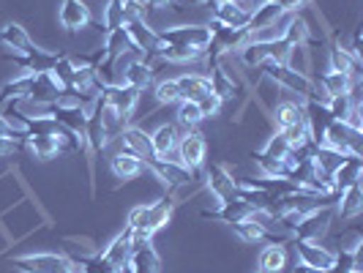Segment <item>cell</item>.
<instances>
[{
    "label": "cell",
    "mask_w": 363,
    "mask_h": 273,
    "mask_svg": "<svg viewBox=\"0 0 363 273\" xmlns=\"http://www.w3.org/2000/svg\"><path fill=\"white\" fill-rule=\"evenodd\" d=\"M259 69L268 74L273 82H279V85H281L284 91L298 93V96H301L303 101H309L311 96H314V91H317V85L311 82L309 74L295 72V69H290L287 63H273V60H268V63H262Z\"/></svg>",
    "instance_id": "1"
},
{
    "label": "cell",
    "mask_w": 363,
    "mask_h": 273,
    "mask_svg": "<svg viewBox=\"0 0 363 273\" xmlns=\"http://www.w3.org/2000/svg\"><path fill=\"white\" fill-rule=\"evenodd\" d=\"M361 134L363 131H355L350 128L345 121H330L323 131V143L320 145H328L345 156H361Z\"/></svg>",
    "instance_id": "2"
},
{
    "label": "cell",
    "mask_w": 363,
    "mask_h": 273,
    "mask_svg": "<svg viewBox=\"0 0 363 273\" xmlns=\"http://www.w3.org/2000/svg\"><path fill=\"white\" fill-rule=\"evenodd\" d=\"M162 44H181V47H194V50H208L211 44V28L208 25H178V28H167L159 33Z\"/></svg>",
    "instance_id": "3"
},
{
    "label": "cell",
    "mask_w": 363,
    "mask_h": 273,
    "mask_svg": "<svg viewBox=\"0 0 363 273\" xmlns=\"http://www.w3.org/2000/svg\"><path fill=\"white\" fill-rule=\"evenodd\" d=\"M330 218H333V211L330 205H323V208H314L306 216L301 218V224L292 230L295 233V240H306V243H320V238L328 233L330 227Z\"/></svg>",
    "instance_id": "4"
},
{
    "label": "cell",
    "mask_w": 363,
    "mask_h": 273,
    "mask_svg": "<svg viewBox=\"0 0 363 273\" xmlns=\"http://www.w3.org/2000/svg\"><path fill=\"white\" fill-rule=\"evenodd\" d=\"M22 273H72V260L63 255H25L11 260Z\"/></svg>",
    "instance_id": "5"
},
{
    "label": "cell",
    "mask_w": 363,
    "mask_h": 273,
    "mask_svg": "<svg viewBox=\"0 0 363 273\" xmlns=\"http://www.w3.org/2000/svg\"><path fill=\"white\" fill-rule=\"evenodd\" d=\"M101 93H104V99H107L109 107L115 109L123 121H128V118L134 115V109H137V104H140V96H143V91L131 88V85H126V82H112V85H104Z\"/></svg>",
    "instance_id": "6"
},
{
    "label": "cell",
    "mask_w": 363,
    "mask_h": 273,
    "mask_svg": "<svg viewBox=\"0 0 363 273\" xmlns=\"http://www.w3.org/2000/svg\"><path fill=\"white\" fill-rule=\"evenodd\" d=\"M63 91H66V88H63V82H60L52 72L30 74V88H28V99H30V101L50 107V104L57 101V96H60Z\"/></svg>",
    "instance_id": "7"
},
{
    "label": "cell",
    "mask_w": 363,
    "mask_h": 273,
    "mask_svg": "<svg viewBox=\"0 0 363 273\" xmlns=\"http://www.w3.org/2000/svg\"><path fill=\"white\" fill-rule=\"evenodd\" d=\"M123 28H126V33H128V38H131V44H134V50L143 55V57L156 50L159 33H156L143 17H137V14L126 11V25H123Z\"/></svg>",
    "instance_id": "8"
},
{
    "label": "cell",
    "mask_w": 363,
    "mask_h": 273,
    "mask_svg": "<svg viewBox=\"0 0 363 273\" xmlns=\"http://www.w3.org/2000/svg\"><path fill=\"white\" fill-rule=\"evenodd\" d=\"M205 156H208V143H205L202 134L189 131V134H183L181 140H178V162L186 164L191 172L200 169L202 164H205Z\"/></svg>",
    "instance_id": "9"
},
{
    "label": "cell",
    "mask_w": 363,
    "mask_h": 273,
    "mask_svg": "<svg viewBox=\"0 0 363 273\" xmlns=\"http://www.w3.org/2000/svg\"><path fill=\"white\" fill-rule=\"evenodd\" d=\"M153 172H156V178L167 186V189H175V186H183V183L191 181V169L181 164L178 159H153V162L147 164Z\"/></svg>",
    "instance_id": "10"
},
{
    "label": "cell",
    "mask_w": 363,
    "mask_h": 273,
    "mask_svg": "<svg viewBox=\"0 0 363 273\" xmlns=\"http://www.w3.org/2000/svg\"><path fill=\"white\" fill-rule=\"evenodd\" d=\"M118 140L123 143V150H126V153L137 156L143 164H150L153 159H156L153 145H150V134H145L140 126H126V128H123V134H121Z\"/></svg>",
    "instance_id": "11"
},
{
    "label": "cell",
    "mask_w": 363,
    "mask_h": 273,
    "mask_svg": "<svg viewBox=\"0 0 363 273\" xmlns=\"http://www.w3.org/2000/svg\"><path fill=\"white\" fill-rule=\"evenodd\" d=\"M205 178H208V189H211V194H213L218 202H227V200H233V197H238L235 178H233L221 164H211V167H208V172H205Z\"/></svg>",
    "instance_id": "12"
},
{
    "label": "cell",
    "mask_w": 363,
    "mask_h": 273,
    "mask_svg": "<svg viewBox=\"0 0 363 273\" xmlns=\"http://www.w3.org/2000/svg\"><path fill=\"white\" fill-rule=\"evenodd\" d=\"M60 25L69 30V33H77V30H82V28H88L93 19H91V9L82 3V0H63V6H60Z\"/></svg>",
    "instance_id": "13"
},
{
    "label": "cell",
    "mask_w": 363,
    "mask_h": 273,
    "mask_svg": "<svg viewBox=\"0 0 363 273\" xmlns=\"http://www.w3.org/2000/svg\"><path fill=\"white\" fill-rule=\"evenodd\" d=\"M123 273H162V257L153 249V243H143L131 249V260Z\"/></svg>",
    "instance_id": "14"
},
{
    "label": "cell",
    "mask_w": 363,
    "mask_h": 273,
    "mask_svg": "<svg viewBox=\"0 0 363 273\" xmlns=\"http://www.w3.org/2000/svg\"><path fill=\"white\" fill-rule=\"evenodd\" d=\"M361 175H363V159L361 156H345V162L339 164V167L333 169V175H330V181H333V191L339 194V191H345V189H350V186L361 183Z\"/></svg>",
    "instance_id": "15"
},
{
    "label": "cell",
    "mask_w": 363,
    "mask_h": 273,
    "mask_svg": "<svg viewBox=\"0 0 363 273\" xmlns=\"http://www.w3.org/2000/svg\"><path fill=\"white\" fill-rule=\"evenodd\" d=\"M9 60H14L17 66H22V72L25 74H38V72H52L55 60H57V55L52 52H44V50H38V47H33L30 52L25 55H6Z\"/></svg>",
    "instance_id": "16"
},
{
    "label": "cell",
    "mask_w": 363,
    "mask_h": 273,
    "mask_svg": "<svg viewBox=\"0 0 363 273\" xmlns=\"http://www.w3.org/2000/svg\"><path fill=\"white\" fill-rule=\"evenodd\" d=\"M178 82V93H181V101H200L202 96L211 93V79L208 74H197V72H189L175 77Z\"/></svg>",
    "instance_id": "17"
},
{
    "label": "cell",
    "mask_w": 363,
    "mask_h": 273,
    "mask_svg": "<svg viewBox=\"0 0 363 273\" xmlns=\"http://www.w3.org/2000/svg\"><path fill=\"white\" fill-rule=\"evenodd\" d=\"M295 252L301 257V262H306L317 271H330L333 268V252H328L325 246H317V243H306V240H295Z\"/></svg>",
    "instance_id": "18"
},
{
    "label": "cell",
    "mask_w": 363,
    "mask_h": 273,
    "mask_svg": "<svg viewBox=\"0 0 363 273\" xmlns=\"http://www.w3.org/2000/svg\"><path fill=\"white\" fill-rule=\"evenodd\" d=\"M252 213V205L243 202L240 197H233V200L221 202L218 211H202V218H211V221H224V224H238L243 218H249Z\"/></svg>",
    "instance_id": "19"
},
{
    "label": "cell",
    "mask_w": 363,
    "mask_h": 273,
    "mask_svg": "<svg viewBox=\"0 0 363 273\" xmlns=\"http://www.w3.org/2000/svg\"><path fill=\"white\" fill-rule=\"evenodd\" d=\"M178 140H181V134H178V126H175V123H164V126L156 128V131L150 134V145H153L156 159H169V156L178 150Z\"/></svg>",
    "instance_id": "20"
},
{
    "label": "cell",
    "mask_w": 363,
    "mask_h": 273,
    "mask_svg": "<svg viewBox=\"0 0 363 273\" xmlns=\"http://www.w3.org/2000/svg\"><path fill=\"white\" fill-rule=\"evenodd\" d=\"M101 257L107 260L115 271L123 273V268H126L128 260H131V230L126 227V230H123V233H121V235L115 238L107 249L101 252Z\"/></svg>",
    "instance_id": "21"
},
{
    "label": "cell",
    "mask_w": 363,
    "mask_h": 273,
    "mask_svg": "<svg viewBox=\"0 0 363 273\" xmlns=\"http://www.w3.org/2000/svg\"><path fill=\"white\" fill-rule=\"evenodd\" d=\"M249 14L238 6L235 0H224V3H216L213 6V22H218L221 28H249Z\"/></svg>",
    "instance_id": "22"
},
{
    "label": "cell",
    "mask_w": 363,
    "mask_h": 273,
    "mask_svg": "<svg viewBox=\"0 0 363 273\" xmlns=\"http://www.w3.org/2000/svg\"><path fill=\"white\" fill-rule=\"evenodd\" d=\"M0 44L9 47V50H14L17 55L30 52V50L36 47L33 38L28 36V30H25L22 25H17V22H9V25L0 28Z\"/></svg>",
    "instance_id": "23"
},
{
    "label": "cell",
    "mask_w": 363,
    "mask_h": 273,
    "mask_svg": "<svg viewBox=\"0 0 363 273\" xmlns=\"http://www.w3.org/2000/svg\"><path fill=\"white\" fill-rule=\"evenodd\" d=\"M233 227V233H235L240 240H246V243H284V238H276V233H268V230H262L257 221L252 218H243V221H238V224H230Z\"/></svg>",
    "instance_id": "24"
},
{
    "label": "cell",
    "mask_w": 363,
    "mask_h": 273,
    "mask_svg": "<svg viewBox=\"0 0 363 273\" xmlns=\"http://www.w3.org/2000/svg\"><path fill=\"white\" fill-rule=\"evenodd\" d=\"M121 82H126V85L137 88V91H145L147 85L153 82V66L145 63L143 57H134L123 69V74H121Z\"/></svg>",
    "instance_id": "25"
},
{
    "label": "cell",
    "mask_w": 363,
    "mask_h": 273,
    "mask_svg": "<svg viewBox=\"0 0 363 273\" xmlns=\"http://www.w3.org/2000/svg\"><path fill=\"white\" fill-rule=\"evenodd\" d=\"M328 57H330V72L350 74V77L358 82V77H361V57H358V55H352L350 50H345L342 44H336Z\"/></svg>",
    "instance_id": "26"
},
{
    "label": "cell",
    "mask_w": 363,
    "mask_h": 273,
    "mask_svg": "<svg viewBox=\"0 0 363 273\" xmlns=\"http://www.w3.org/2000/svg\"><path fill=\"white\" fill-rule=\"evenodd\" d=\"M99 118H101V128H104V137H107V145L112 140H118L121 134H123V128H126V121L115 112V109L107 104V99H104V93H99Z\"/></svg>",
    "instance_id": "27"
},
{
    "label": "cell",
    "mask_w": 363,
    "mask_h": 273,
    "mask_svg": "<svg viewBox=\"0 0 363 273\" xmlns=\"http://www.w3.org/2000/svg\"><path fill=\"white\" fill-rule=\"evenodd\" d=\"M211 91L216 93L218 99L224 101V99H233V96H238V79L233 77V74L227 72L221 63H216V66H211Z\"/></svg>",
    "instance_id": "28"
},
{
    "label": "cell",
    "mask_w": 363,
    "mask_h": 273,
    "mask_svg": "<svg viewBox=\"0 0 363 273\" xmlns=\"http://www.w3.org/2000/svg\"><path fill=\"white\" fill-rule=\"evenodd\" d=\"M339 205H336V213L350 221V218H355L358 213L363 211V189L361 183H355V186H350L345 191H339Z\"/></svg>",
    "instance_id": "29"
},
{
    "label": "cell",
    "mask_w": 363,
    "mask_h": 273,
    "mask_svg": "<svg viewBox=\"0 0 363 273\" xmlns=\"http://www.w3.org/2000/svg\"><path fill=\"white\" fill-rule=\"evenodd\" d=\"M109 167H112V172H115V178H118V181L128 183L143 172V167H145V164L140 162L137 156H131V153L123 150V153H115V156L109 159Z\"/></svg>",
    "instance_id": "30"
},
{
    "label": "cell",
    "mask_w": 363,
    "mask_h": 273,
    "mask_svg": "<svg viewBox=\"0 0 363 273\" xmlns=\"http://www.w3.org/2000/svg\"><path fill=\"white\" fill-rule=\"evenodd\" d=\"M358 82L350 77V74H342V72H325L320 77V88L325 93L328 99L330 96H347V93H352Z\"/></svg>",
    "instance_id": "31"
},
{
    "label": "cell",
    "mask_w": 363,
    "mask_h": 273,
    "mask_svg": "<svg viewBox=\"0 0 363 273\" xmlns=\"http://www.w3.org/2000/svg\"><path fill=\"white\" fill-rule=\"evenodd\" d=\"M145 208H147V230L150 233H159L162 227L169 224L172 211H175V202H172V197H162V200H156L153 205H145Z\"/></svg>",
    "instance_id": "32"
},
{
    "label": "cell",
    "mask_w": 363,
    "mask_h": 273,
    "mask_svg": "<svg viewBox=\"0 0 363 273\" xmlns=\"http://www.w3.org/2000/svg\"><path fill=\"white\" fill-rule=\"evenodd\" d=\"M287 268V252L284 243H268L259 255V271L262 273H281Z\"/></svg>",
    "instance_id": "33"
},
{
    "label": "cell",
    "mask_w": 363,
    "mask_h": 273,
    "mask_svg": "<svg viewBox=\"0 0 363 273\" xmlns=\"http://www.w3.org/2000/svg\"><path fill=\"white\" fill-rule=\"evenodd\" d=\"M25 145L33 150L36 159H55L63 153V145L57 143V137H44V134H33L25 140Z\"/></svg>",
    "instance_id": "34"
},
{
    "label": "cell",
    "mask_w": 363,
    "mask_h": 273,
    "mask_svg": "<svg viewBox=\"0 0 363 273\" xmlns=\"http://www.w3.org/2000/svg\"><path fill=\"white\" fill-rule=\"evenodd\" d=\"M273 115H276V126H279V131H281V128H287V126H292V123H298V121H303V118H306V107H303L301 101H281Z\"/></svg>",
    "instance_id": "35"
},
{
    "label": "cell",
    "mask_w": 363,
    "mask_h": 273,
    "mask_svg": "<svg viewBox=\"0 0 363 273\" xmlns=\"http://www.w3.org/2000/svg\"><path fill=\"white\" fill-rule=\"evenodd\" d=\"M355 104H361L355 93H347V96H330V99H325V109H328V115H330V121H347V115L355 109Z\"/></svg>",
    "instance_id": "36"
},
{
    "label": "cell",
    "mask_w": 363,
    "mask_h": 273,
    "mask_svg": "<svg viewBox=\"0 0 363 273\" xmlns=\"http://www.w3.org/2000/svg\"><path fill=\"white\" fill-rule=\"evenodd\" d=\"M281 14H284V11H281L276 3H271V0H268V3H262L255 14H252V19H249V33H255V30H259V28L273 25Z\"/></svg>",
    "instance_id": "37"
},
{
    "label": "cell",
    "mask_w": 363,
    "mask_h": 273,
    "mask_svg": "<svg viewBox=\"0 0 363 273\" xmlns=\"http://www.w3.org/2000/svg\"><path fill=\"white\" fill-rule=\"evenodd\" d=\"M252 159H255L257 167L262 169L265 178H287V175H290V167H287V162H281V159H268V156H262L259 150H257Z\"/></svg>",
    "instance_id": "38"
},
{
    "label": "cell",
    "mask_w": 363,
    "mask_h": 273,
    "mask_svg": "<svg viewBox=\"0 0 363 273\" xmlns=\"http://www.w3.org/2000/svg\"><path fill=\"white\" fill-rule=\"evenodd\" d=\"M358 255H361V249H339L336 257H333V268L328 273H352L358 268Z\"/></svg>",
    "instance_id": "39"
},
{
    "label": "cell",
    "mask_w": 363,
    "mask_h": 273,
    "mask_svg": "<svg viewBox=\"0 0 363 273\" xmlns=\"http://www.w3.org/2000/svg\"><path fill=\"white\" fill-rule=\"evenodd\" d=\"M156 104L159 107H169V104H178L181 101V93H178V82L175 79H162L159 85H156Z\"/></svg>",
    "instance_id": "40"
},
{
    "label": "cell",
    "mask_w": 363,
    "mask_h": 273,
    "mask_svg": "<svg viewBox=\"0 0 363 273\" xmlns=\"http://www.w3.org/2000/svg\"><path fill=\"white\" fill-rule=\"evenodd\" d=\"M205 118H202L200 107H197V101H178V123L186 128H194L197 123H202Z\"/></svg>",
    "instance_id": "41"
},
{
    "label": "cell",
    "mask_w": 363,
    "mask_h": 273,
    "mask_svg": "<svg viewBox=\"0 0 363 273\" xmlns=\"http://www.w3.org/2000/svg\"><path fill=\"white\" fill-rule=\"evenodd\" d=\"M290 150H292L290 143H287V140H284V137L276 131L271 140L265 143V147H262L259 153H262V156H268V159H281V162H284V159L290 156Z\"/></svg>",
    "instance_id": "42"
},
{
    "label": "cell",
    "mask_w": 363,
    "mask_h": 273,
    "mask_svg": "<svg viewBox=\"0 0 363 273\" xmlns=\"http://www.w3.org/2000/svg\"><path fill=\"white\" fill-rule=\"evenodd\" d=\"M77 262H79L82 273H121V271H115V268H112L101 255L82 257V260H77Z\"/></svg>",
    "instance_id": "43"
},
{
    "label": "cell",
    "mask_w": 363,
    "mask_h": 273,
    "mask_svg": "<svg viewBox=\"0 0 363 273\" xmlns=\"http://www.w3.org/2000/svg\"><path fill=\"white\" fill-rule=\"evenodd\" d=\"M52 74L63 82V88H69V82H72V77H74L72 55H57V60H55V66H52Z\"/></svg>",
    "instance_id": "44"
},
{
    "label": "cell",
    "mask_w": 363,
    "mask_h": 273,
    "mask_svg": "<svg viewBox=\"0 0 363 273\" xmlns=\"http://www.w3.org/2000/svg\"><path fill=\"white\" fill-rule=\"evenodd\" d=\"M197 107H200L202 118H211V115H216L218 109H221V99H218L216 93L211 91L208 96H202L200 101H197Z\"/></svg>",
    "instance_id": "45"
},
{
    "label": "cell",
    "mask_w": 363,
    "mask_h": 273,
    "mask_svg": "<svg viewBox=\"0 0 363 273\" xmlns=\"http://www.w3.org/2000/svg\"><path fill=\"white\" fill-rule=\"evenodd\" d=\"M0 140H11V143H25L28 137L19 131V128H14L3 115H0Z\"/></svg>",
    "instance_id": "46"
},
{
    "label": "cell",
    "mask_w": 363,
    "mask_h": 273,
    "mask_svg": "<svg viewBox=\"0 0 363 273\" xmlns=\"http://www.w3.org/2000/svg\"><path fill=\"white\" fill-rule=\"evenodd\" d=\"M271 3H276L281 11H287V14H298L309 0H271Z\"/></svg>",
    "instance_id": "47"
},
{
    "label": "cell",
    "mask_w": 363,
    "mask_h": 273,
    "mask_svg": "<svg viewBox=\"0 0 363 273\" xmlns=\"http://www.w3.org/2000/svg\"><path fill=\"white\" fill-rule=\"evenodd\" d=\"M235 3L240 6V9H243V11H246V14H249V17H252L257 9H259L262 3H268V0H235Z\"/></svg>",
    "instance_id": "48"
},
{
    "label": "cell",
    "mask_w": 363,
    "mask_h": 273,
    "mask_svg": "<svg viewBox=\"0 0 363 273\" xmlns=\"http://www.w3.org/2000/svg\"><path fill=\"white\" fill-rule=\"evenodd\" d=\"M19 153V143H11V140H0V156H14Z\"/></svg>",
    "instance_id": "49"
},
{
    "label": "cell",
    "mask_w": 363,
    "mask_h": 273,
    "mask_svg": "<svg viewBox=\"0 0 363 273\" xmlns=\"http://www.w3.org/2000/svg\"><path fill=\"white\" fill-rule=\"evenodd\" d=\"M150 9H167V6H175V0H147ZM178 9V6H175Z\"/></svg>",
    "instance_id": "50"
},
{
    "label": "cell",
    "mask_w": 363,
    "mask_h": 273,
    "mask_svg": "<svg viewBox=\"0 0 363 273\" xmlns=\"http://www.w3.org/2000/svg\"><path fill=\"white\" fill-rule=\"evenodd\" d=\"M292 273H325V271H317V268H311V265H306V262H298Z\"/></svg>",
    "instance_id": "51"
},
{
    "label": "cell",
    "mask_w": 363,
    "mask_h": 273,
    "mask_svg": "<svg viewBox=\"0 0 363 273\" xmlns=\"http://www.w3.org/2000/svg\"><path fill=\"white\" fill-rule=\"evenodd\" d=\"M191 3H208V6H216V3H224V0H191Z\"/></svg>",
    "instance_id": "52"
},
{
    "label": "cell",
    "mask_w": 363,
    "mask_h": 273,
    "mask_svg": "<svg viewBox=\"0 0 363 273\" xmlns=\"http://www.w3.org/2000/svg\"><path fill=\"white\" fill-rule=\"evenodd\" d=\"M352 273H361V268H355V271H352Z\"/></svg>",
    "instance_id": "53"
},
{
    "label": "cell",
    "mask_w": 363,
    "mask_h": 273,
    "mask_svg": "<svg viewBox=\"0 0 363 273\" xmlns=\"http://www.w3.org/2000/svg\"><path fill=\"white\" fill-rule=\"evenodd\" d=\"M257 273H262V271H257Z\"/></svg>",
    "instance_id": "54"
}]
</instances>
